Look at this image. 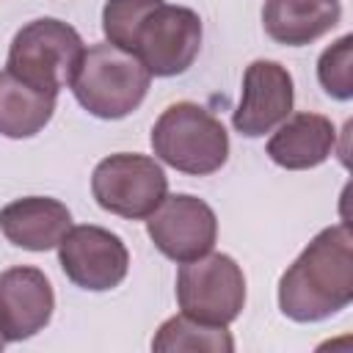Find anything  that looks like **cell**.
<instances>
[{
  "label": "cell",
  "mask_w": 353,
  "mask_h": 353,
  "mask_svg": "<svg viewBox=\"0 0 353 353\" xmlns=\"http://www.w3.org/2000/svg\"><path fill=\"white\" fill-rule=\"evenodd\" d=\"M342 19L339 0H265L262 25L276 44L303 47L325 36Z\"/></svg>",
  "instance_id": "cell-14"
},
{
  "label": "cell",
  "mask_w": 353,
  "mask_h": 353,
  "mask_svg": "<svg viewBox=\"0 0 353 353\" xmlns=\"http://www.w3.org/2000/svg\"><path fill=\"white\" fill-rule=\"evenodd\" d=\"M154 154L190 176L215 174L229 157V135L221 119L196 102L168 105L152 127Z\"/></svg>",
  "instance_id": "cell-3"
},
{
  "label": "cell",
  "mask_w": 353,
  "mask_h": 353,
  "mask_svg": "<svg viewBox=\"0 0 353 353\" xmlns=\"http://www.w3.org/2000/svg\"><path fill=\"white\" fill-rule=\"evenodd\" d=\"M336 146V127L323 113L287 116L268 141V157L287 171H306L331 157Z\"/></svg>",
  "instance_id": "cell-13"
},
{
  "label": "cell",
  "mask_w": 353,
  "mask_h": 353,
  "mask_svg": "<svg viewBox=\"0 0 353 353\" xmlns=\"http://www.w3.org/2000/svg\"><path fill=\"white\" fill-rule=\"evenodd\" d=\"M58 262L72 284L91 292H105L124 281L130 270V251L110 229L85 223L72 226L61 237Z\"/></svg>",
  "instance_id": "cell-8"
},
{
  "label": "cell",
  "mask_w": 353,
  "mask_h": 353,
  "mask_svg": "<svg viewBox=\"0 0 353 353\" xmlns=\"http://www.w3.org/2000/svg\"><path fill=\"white\" fill-rule=\"evenodd\" d=\"M201 50V19L188 6H154L135 33L132 52L154 77H174L193 66Z\"/></svg>",
  "instance_id": "cell-7"
},
{
  "label": "cell",
  "mask_w": 353,
  "mask_h": 353,
  "mask_svg": "<svg viewBox=\"0 0 353 353\" xmlns=\"http://www.w3.org/2000/svg\"><path fill=\"white\" fill-rule=\"evenodd\" d=\"M58 94L39 91L22 83L8 69L0 72V135L6 138H33L47 127L55 113Z\"/></svg>",
  "instance_id": "cell-15"
},
{
  "label": "cell",
  "mask_w": 353,
  "mask_h": 353,
  "mask_svg": "<svg viewBox=\"0 0 353 353\" xmlns=\"http://www.w3.org/2000/svg\"><path fill=\"white\" fill-rule=\"evenodd\" d=\"M152 350L157 353H179V350H207V353H232L234 350V339L226 331V325H210L201 320H193L188 314H174L168 317L154 339H152Z\"/></svg>",
  "instance_id": "cell-16"
},
{
  "label": "cell",
  "mask_w": 353,
  "mask_h": 353,
  "mask_svg": "<svg viewBox=\"0 0 353 353\" xmlns=\"http://www.w3.org/2000/svg\"><path fill=\"white\" fill-rule=\"evenodd\" d=\"M55 309V295L39 268L19 265L0 273V334L6 342H22L39 334Z\"/></svg>",
  "instance_id": "cell-11"
},
{
  "label": "cell",
  "mask_w": 353,
  "mask_h": 353,
  "mask_svg": "<svg viewBox=\"0 0 353 353\" xmlns=\"http://www.w3.org/2000/svg\"><path fill=\"white\" fill-rule=\"evenodd\" d=\"M83 52V39L69 22L41 17L14 33L6 69L39 91L58 94L69 85Z\"/></svg>",
  "instance_id": "cell-4"
},
{
  "label": "cell",
  "mask_w": 353,
  "mask_h": 353,
  "mask_svg": "<svg viewBox=\"0 0 353 353\" xmlns=\"http://www.w3.org/2000/svg\"><path fill=\"white\" fill-rule=\"evenodd\" d=\"M149 83L152 74L135 52L102 41L83 52L69 88L91 116L113 121L138 110Z\"/></svg>",
  "instance_id": "cell-2"
},
{
  "label": "cell",
  "mask_w": 353,
  "mask_h": 353,
  "mask_svg": "<svg viewBox=\"0 0 353 353\" xmlns=\"http://www.w3.org/2000/svg\"><path fill=\"white\" fill-rule=\"evenodd\" d=\"M176 303L193 320L229 325L245 306V276L229 254L210 251L199 259L179 262Z\"/></svg>",
  "instance_id": "cell-5"
},
{
  "label": "cell",
  "mask_w": 353,
  "mask_h": 353,
  "mask_svg": "<svg viewBox=\"0 0 353 353\" xmlns=\"http://www.w3.org/2000/svg\"><path fill=\"white\" fill-rule=\"evenodd\" d=\"M72 229V212L66 204L50 196H25L0 210V232L8 243L25 251L58 248L61 237Z\"/></svg>",
  "instance_id": "cell-12"
},
{
  "label": "cell",
  "mask_w": 353,
  "mask_h": 353,
  "mask_svg": "<svg viewBox=\"0 0 353 353\" xmlns=\"http://www.w3.org/2000/svg\"><path fill=\"white\" fill-rule=\"evenodd\" d=\"M317 80L328 97L347 102L353 97V36H342L323 50L317 61Z\"/></svg>",
  "instance_id": "cell-18"
},
{
  "label": "cell",
  "mask_w": 353,
  "mask_h": 353,
  "mask_svg": "<svg viewBox=\"0 0 353 353\" xmlns=\"http://www.w3.org/2000/svg\"><path fill=\"white\" fill-rule=\"evenodd\" d=\"M146 232L163 256L190 262L212 251L218 240V218L207 201L190 193H174L146 218Z\"/></svg>",
  "instance_id": "cell-9"
},
{
  "label": "cell",
  "mask_w": 353,
  "mask_h": 353,
  "mask_svg": "<svg viewBox=\"0 0 353 353\" xmlns=\"http://www.w3.org/2000/svg\"><path fill=\"white\" fill-rule=\"evenodd\" d=\"M295 102L292 74L279 61H254L245 66L243 74V94L240 105L232 116V124L245 138H259L279 127Z\"/></svg>",
  "instance_id": "cell-10"
},
{
  "label": "cell",
  "mask_w": 353,
  "mask_h": 353,
  "mask_svg": "<svg viewBox=\"0 0 353 353\" xmlns=\"http://www.w3.org/2000/svg\"><path fill=\"white\" fill-rule=\"evenodd\" d=\"M3 345H6V339H3V334H0V350H3Z\"/></svg>",
  "instance_id": "cell-19"
},
{
  "label": "cell",
  "mask_w": 353,
  "mask_h": 353,
  "mask_svg": "<svg viewBox=\"0 0 353 353\" xmlns=\"http://www.w3.org/2000/svg\"><path fill=\"white\" fill-rule=\"evenodd\" d=\"M163 0H108L105 8H102V30H105V39L110 44L132 52L135 33H138L141 22Z\"/></svg>",
  "instance_id": "cell-17"
},
{
  "label": "cell",
  "mask_w": 353,
  "mask_h": 353,
  "mask_svg": "<svg viewBox=\"0 0 353 353\" xmlns=\"http://www.w3.org/2000/svg\"><path fill=\"white\" fill-rule=\"evenodd\" d=\"M91 193L105 212L141 221L149 218L168 196V176L154 157L119 152L97 163Z\"/></svg>",
  "instance_id": "cell-6"
},
{
  "label": "cell",
  "mask_w": 353,
  "mask_h": 353,
  "mask_svg": "<svg viewBox=\"0 0 353 353\" xmlns=\"http://www.w3.org/2000/svg\"><path fill=\"white\" fill-rule=\"evenodd\" d=\"M353 301V234L325 226L279 279V309L295 323H317Z\"/></svg>",
  "instance_id": "cell-1"
}]
</instances>
